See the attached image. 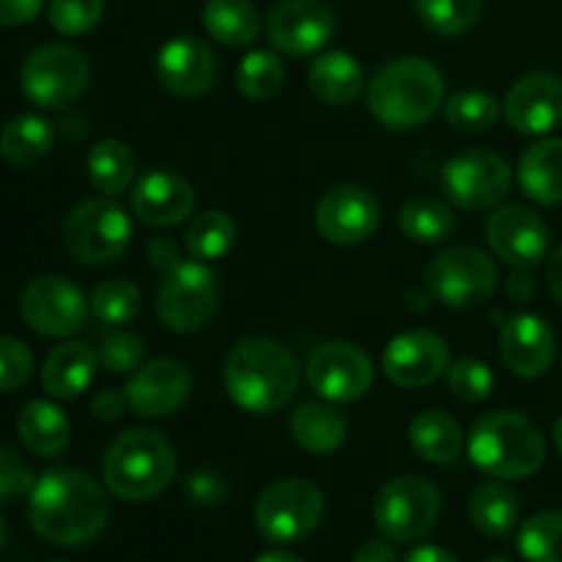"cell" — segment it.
Returning a JSON list of instances; mask_svg holds the SVG:
<instances>
[{"label": "cell", "instance_id": "1", "mask_svg": "<svg viewBox=\"0 0 562 562\" xmlns=\"http://www.w3.org/2000/svg\"><path fill=\"white\" fill-rule=\"evenodd\" d=\"M27 516L44 541L55 547H80L93 541L108 525V494L86 472L55 467L33 483Z\"/></svg>", "mask_w": 562, "mask_h": 562}, {"label": "cell", "instance_id": "2", "mask_svg": "<svg viewBox=\"0 0 562 562\" xmlns=\"http://www.w3.org/2000/svg\"><path fill=\"white\" fill-rule=\"evenodd\" d=\"M223 379L231 401L239 409L250 415H272L294 398L300 387V366L283 344L252 335L231 349Z\"/></svg>", "mask_w": 562, "mask_h": 562}, {"label": "cell", "instance_id": "3", "mask_svg": "<svg viewBox=\"0 0 562 562\" xmlns=\"http://www.w3.org/2000/svg\"><path fill=\"white\" fill-rule=\"evenodd\" d=\"M445 104L442 71L426 58H395L384 64L368 86V110L393 130L423 126Z\"/></svg>", "mask_w": 562, "mask_h": 562}, {"label": "cell", "instance_id": "4", "mask_svg": "<svg viewBox=\"0 0 562 562\" xmlns=\"http://www.w3.org/2000/svg\"><path fill=\"white\" fill-rule=\"evenodd\" d=\"M110 492L126 503L159 497L176 477V450L154 428H130L110 442L102 459Z\"/></svg>", "mask_w": 562, "mask_h": 562}, {"label": "cell", "instance_id": "5", "mask_svg": "<svg viewBox=\"0 0 562 562\" xmlns=\"http://www.w3.org/2000/svg\"><path fill=\"white\" fill-rule=\"evenodd\" d=\"M470 459L486 475L521 481L541 470L547 445L530 417L519 412H492L472 426Z\"/></svg>", "mask_w": 562, "mask_h": 562}, {"label": "cell", "instance_id": "6", "mask_svg": "<svg viewBox=\"0 0 562 562\" xmlns=\"http://www.w3.org/2000/svg\"><path fill=\"white\" fill-rule=\"evenodd\" d=\"M66 252L86 267L119 261L132 241V220L119 203L93 198L75 206L60 231Z\"/></svg>", "mask_w": 562, "mask_h": 562}, {"label": "cell", "instance_id": "7", "mask_svg": "<svg viewBox=\"0 0 562 562\" xmlns=\"http://www.w3.org/2000/svg\"><path fill=\"white\" fill-rule=\"evenodd\" d=\"M217 274L203 261H184L165 274L157 289V318L165 329L179 335L198 333L206 327L217 311Z\"/></svg>", "mask_w": 562, "mask_h": 562}, {"label": "cell", "instance_id": "8", "mask_svg": "<svg viewBox=\"0 0 562 562\" xmlns=\"http://www.w3.org/2000/svg\"><path fill=\"white\" fill-rule=\"evenodd\" d=\"M499 274L492 258L470 245L442 250L426 269V285L445 307H477L497 291Z\"/></svg>", "mask_w": 562, "mask_h": 562}, {"label": "cell", "instance_id": "9", "mask_svg": "<svg viewBox=\"0 0 562 562\" xmlns=\"http://www.w3.org/2000/svg\"><path fill=\"white\" fill-rule=\"evenodd\" d=\"M442 499L426 477L404 475L384 483L373 499V519L379 532L395 543L420 541L434 530Z\"/></svg>", "mask_w": 562, "mask_h": 562}, {"label": "cell", "instance_id": "10", "mask_svg": "<svg viewBox=\"0 0 562 562\" xmlns=\"http://www.w3.org/2000/svg\"><path fill=\"white\" fill-rule=\"evenodd\" d=\"M91 66L71 44H42L22 64V93L44 110H60L75 102L88 86Z\"/></svg>", "mask_w": 562, "mask_h": 562}, {"label": "cell", "instance_id": "11", "mask_svg": "<svg viewBox=\"0 0 562 562\" xmlns=\"http://www.w3.org/2000/svg\"><path fill=\"white\" fill-rule=\"evenodd\" d=\"M324 516V494L313 483L291 477L261 492L256 527L269 543H294L311 536Z\"/></svg>", "mask_w": 562, "mask_h": 562}, {"label": "cell", "instance_id": "12", "mask_svg": "<svg viewBox=\"0 0 562 562\" xmlns=\"http://www.w3.org/2000/svg\"><path fill=\"white\" fill-rule=\"evenodd\" d=\"M514 176L499 154L475 151L456 154L442 168V192L453 206L464 212H488L508 198Z\"/></svg>", "mask_w": 562, "mask_h": 562}, {"label": "cell", "instance_id": "13", "mask_svg": "<svg viewBox=\"0 0 562 562\" xmlns=\"http://www.w3.org/2000/svg\"><path fill=\"white\" fill-rule=\"evenodd\" d=\"M22 318L44 338H69L86 327L88 302L75 283L58 274H44L22 291Z\"/></svg>", "mask_w": 562, "mask_h": 562}, {"label": "cell", "instance_id": "14", "mask_svg": "<svg viewBox=\"0 0 562 562\" xmlns=\"http://www.w3.org/2000/svg\"><path fill=\"white\" fill-rule=\"evenodd\" d=\"M307 382L322 398L349 404L362 398L373 384L371 357L355 344L333 340L318 346L307 360Z\"/></svg>", "mask_w": 562, "mask_h": 562}, {"label": "cell", "instance_id": "15", "mask_svg": "<svg viewBox=\"0 0 562 562\" xmlns=\"http://www.w3.org/2000/svg\"><path fill=\"white\" fill-rule=\"evenodd\" d=\"M382 220L376 195L366 187L338 184L324 192L316 206V228L333 245H362L371 239Z\"/></svg>", "mask_w": 562, "mask_h": 562}, {"label": "cell", "instance_id": "16", "mask_svg": "<svg viewBox=\"0 0 562 562\" xmlns=\"http://www.w3.org/2000/svg\"><path fill=\"white\" fill-rule=\"evenodd\" d=\"M335 14L324 0H280L267 14V36L283 55H311L327 47Z\"/></svg>", "mask_w": 562, "mask_h": 562}, {"label": "cell", "instance_id": "17", "mask_svg": "<svg viewBox=\"0 0 562 562\" xmlns=\"http://www.w3.org/2000/svg\"><path fill=\"white\" fill-rule=\"evenodd\" d=\"M384 376L406 390L428 387L450 368V346L426 329L395 335L382 357Z\"/></svg>", "mask_w": 562, "mask_h": 562}, {"label": "cell", "instance_id": "18", "mask_svg": "<svg viewBox=\"0 0 562 562\" xmlns=\"http://www.w3.org/2000/svg\"><path fill=\"white\" fill-rule=\"evenodd\" d=\"M488 241L497 258L514 269H532L549 250V228L532 209L503 206L488 217Z\"/></svg>", "mask_w": 562, "mask_h": 562}, {"label": "cell", "instance_id": "19", "mask_svg": "<svg viewBox=\"0 0 562 562\" xmlns=\"http://www.w3.org/2000/svg\"><path fill=\"white\" fill-rule=\"evenodd\" d=\"M505 119L521 135H547L562 124V77L532 71L505 97Z\"/></svg>", "mask_w": 562, "mask_h": 562}, {"label": "cell", "instance_id": "20", "mask_svg": "<svg viewBox=\"0 0 562 562\" xmlns=\"http://www.w3.org/2000/svg\"><path fill=\"white\" fill-rule=\"evenodd\" d=\"M190 398V371L184 362L159 357L132 373L126 384L130 409L140 417H168Z\"/></svg>", "mask_w": 562, "mask_h": 562}, {"label": "cell", "instance_id": "21", "mask_svg": "<svg viewBox=\"0 0 562 562\" xmlns=\"http://www.w3.org/2000/svg\"><path fill=\"white\" fill-rule=\"evenodd\" d=\"M217 77L212 47L201 38H170L157 55V80L173 97H201Z\"/></svg>", "mask_w": 562, "mask_h": 562}, {"label": "cell", "instance_id": "22", "mask_svg": "<svg viewBox=\"0 0 562 562\" xmlns=\"http://www.w3.org/2000/svg\"><path fill=\"white\" fill-rule=\"evenodd\" d=\"M499 355L521 379H538L554 362V333L536 313L505 318L499 327Z\"/></svg>", "mask_w": 562, "mask_h": 562}, {"label": "cell", "instance_id": "23", "mask_svg": "<svg viewBox=\"0 0 562 562\" xmlns=\"http://www.w3.org/2000/svg\"><path fill=\"white\" fill-rule=\"evenodd\" d=\"M195 209V187L173 170H151L132 187V212L148 225L184 223Z\"/></svg>", "mask_w": 562, "mask_h": 562}, {"label": "cell", "instance_id": "24", "mask_svg": "<svg viewBox=\"0 0 562 562\" xmlns=\"http://www.w3.org/2000/svg\"><path fill=\"white\" fill-rule=\"evenodd\" d=\"M99 355L82 340H69V344L55 346L47 355L42 368V387L47 395L58 401L80 398L93 382L97 373Z\"/></svg>", "mask_w": 562, "mask_h": 562}, {"label": "cell", "instance_id": "25", "mask_svg": "<svg viewBox=\"0 0 562 562\" xmlns=\"http://www.w3.org/2000/svg\"><path fill=\"white\" fill-rule=\"evenodd\" d=\"M307 86H311L313 97L322 99L324 104L344 108V104H351L360 97L362 86H366V75H362V66L357 64L355 55L329 49V53H322L311 64Z\"/></svg>", "mask_w": 562, "mask_h": 562}, {"label": "cell", "instance_id": "26", "mask_svg": "<svg viewBox=\"0 0 562 562\" xmlns=\"http://www.w3.org/2000/svg\"><path fill=\"white\" fill-rule=\"evenodd\" d=\"M516 179L525 190L527 198L543 206L562 203V140L549 137V140L536 143L527 148L516 168Z\"/></svg>", "mask_w": 562, "mask_h": 562}, {"label": "cell", "instance_id": "27", "mask_svg": "<svg viewBox=\"0 0 562 562\" xmlns=\"http://www.w3.org/2000/svg\"><path fill=\"white\" fill-rule=\"evenodd\" d=\"M291 434L307 453L327 456L344 448L346 437H349V420L344 417V412L324 401H307V404L296 406V412L291 415Z\"/></svg>", "mask_w": 562, "mask_h": 562}, {"label": "cell", "instance_id": "28", "mask_svg": "<svg viewBox=\"0 0 562 562\" xmlns=\"http://www.w3.org/2000/svg\"><path fill=\"white\" fill-rule=\"evenodd\" d=\"M16 431L22 445L38 459H55L69 445V417L49 401H31L16 417Z\"/></svg>", "mask_w": 562, "mask_h": 562}, {"label": "cell", "instance_id": "29", "mask_svg": "<svg viewBox=\"0 0 562 562\" xmlns=\"http://www.w3.org/2000/svg\"><path fill=\"white\" fill-rule=\"evenodd\" d=\"M55 143V126L44 115L22 113L0 130V157L16 168L42 162Z\"/></svg>", "mask_w": 562, "mask_h": 562}, {"label": "cell", "instance_id": "30", "mask_svg": "<svg viewBox=\"0 0 562 562\" xmlns=\"http://www.w3.org/2000/svg\"><path fill=\"white\" fill-rule=\"evenodd\" d=\"M203 27L225 47H247L261 33V16L250 0H209L203 5Z\"/></svg>", "mask_w": 562, "mask_h": 562}, {"label": "cell", "instance_id": "31", "mask_svg": "<svg viewBox=\"0 0 562 562\" xmlns=\"http://www.w3.org/2000/svg\"><path fill=\"white\" fill-rule=\"evenodd\" d=\"M409 445L423 461L431 464H450L459 459L461 445V426L445 412H420L409 426Z\"/></svg>", "mask_w": 562, "mask_h": 562}, {"label": "cell", "instance_id": "32", "mask_svg": "<svg viewBox=\"0 0 562 562\" xmlns=\"http://www.w3.org/2000/svg\"><path fill=\"white\" fill-rule=\"evenodd\" d=\"M86 170L91 184L108 198L121 195L130 190L132 179H135V157H132L130 146L121 140H99L97 146L88 151Z\"/></svg>", "mask_w": 562, "mask_h": 562}, {"label": "cell", "instance_id": "33", "mask_svg": "<svg viewBox=\"0 0 562 562\" xmlns=\"http://www.w3.org/2000/svg\"><path fill=\"white\" fill-rule=\"evenodd\" d=\"M519 497L503 483H483L470 503L472 525L488 538H505L519 521Z\"/></svg>", "mask_w": 562, "mask_h": 562}, {"label": "cell", "instance_id": "34", "mask_svg": "<svg viewBox=\"0 0 562 562\" xmlns=\"http://www.w3.org/2000/svg\"><path fill=\"white\" fill-rule=\"evenodd\" d=\"M398 223L406 239L420 241V245H437V241L453 236L456 214L439 198H415L401 209Z\"/></svg>", "mask_w": 562, "mask_h": 562}, {"label": "cell", "instance_id": "35", "mask_svg": "<svg viewBox=\"0 0 562 562\" xmlns=\"http://www.w3.org/2000/svg\"><path fill=\"white\" fill-rule=\"evenodd\" d=\"M187 252L195 261H217V258L228 256L236 245V223L225 212H203L190 223L184 236Z\"/></svg>", "mask_w": 562, "mask_h": 562}, {"label": "cell", "instance_id": "36", "mask_svg": "<svg viewBox=\"0 0 562 562\" xmlns=\"http://www.w3.org/2000/svg\"><path fill=\"white\" fill-rule=\"evenodd\" d=\"M285 80V66L272 49H252L236 69V88L252 102L272 99Z\"/></svg>", "mask_w": 562, "mask_h": 562}, {"label": "cell", "instance_id": "37", "mask_svg": "<svg viewBox=\"0 0 562 562\" xmlns=\"http://www.w3.org/2000/svg\"><path fill=\"white\" fill-rule=\"evenodd\" d=\"M415 11L431 33L459 36L481 20L483 0H415Z\"/></svg>", "mask_w": 562, "mask_h": 562}, {"label": "cell", "instance_id": "38", "mask_svg": "<svg viewBox=\"0 0 562 562\" xmlns=\"http://www.w3.org/2000/svg\"><path fill=\"white\" fill-rule=\"evenodd\" d=\"M519 554L527 562H562V514L547 510L521 525L516 538Z\"/></svg>", "mask_w": 562, "mask_h": 562}, {"label": "cell", "instance_id": "39", "mask_svg": "<svg viewBox=\"0 0 562 562\" xmlns=\"http://www.w3.org/2000/svg\"><path fill=\"white\" fill-rule=\"evenodd\" d=\"M143 296L140 289H137L132 280L113 278L104 280V283L97 285V291L91 294V311L93 316L102 324H110V327H119V324L132 322V318L140 313Z\"/></svg>", "mask_w": 562, "mask_h": 562}, {"label": "cell", "instance_id": "40", "mask_svg": "<svg viewBox=\"0 0 562 562\" xmlns=\"http://www.w3.org/2000/svg\"><path fill=\"white\" fill-rule=\"evenodd\" d=\"M499 102L486 91H461L445 102V121L461 132H486L499 121Z\"/></svg>", "mask_w": 562, "mask_h": 562}, {"label": "cell", "instance_id": "41", "mask_svg": "<svg viewBox=\"0 0 562 562\" xmlns=\"http://www.w3.org/2000/svg\"><path fill=\"white\" fill-rule=\"evenodd\" d=\"M108 0H49V25L64 36H82L102 22Z\"/></svg>", "mask_w": 562, "mask_h": 562}, {"label": "cell", "instance_id": "42", "mask_svg": "<svg viewBox=\"0 0 562 562\" xmlns=\"http://www.w3.org/2000/svg\"><path fill=\"white\" fill-rule=\"evenodd\" d=\"M448 384L456 398L467 401V404H477V401L488 398V393H492L494 373L486 362L475 360V357H461L459 362L448 368Z\"/></svg>", "mask_w": 562, "mask_h": 562}, {"label": "cell", "instance_id": "43", "mask_svg": "<svg viewBox=\"0 0 562 562\" xmlns=\"http://www.w3.org/2000/svg\"><path fill=\"white\" fill-rule=\"evenodd\" d=\"M146 360V344L135 333H113L99 346V366L113 373H135Z\"/></svg>", "mask_w": 562, "mask_h": 562}, {"label": "cell", "instance_id": "44", "mask_svg": "<svg viewBox=\"0 0 562 562\" xmlns=\"http://www.w3.org/2000/svg\"><path fill=\"white\" fill-rule=\"evenodd\" d=\"M33 373V355L22 340L0 335V393L25 387Z\"/></svg>", "mask_w": 562, "mask_h": 562}, {"label": "cell", "instance_id": "45", "mask_svg": "<svg viewBox=\"0 0 562 562\" xmlns=\"http://www.w3.org/2000/svg\"><path fill=\"white\" fill-rule=\"evenodd\" d=\"M33 472L20 453L5 445H0V503H11V499L31 494L33 488Z\"/></svg>", "mask_w": 562, "mask_h": 562}, {"label": "cell", "instance_id": "46", "mask_svg": "<svg viewBox=\"0 0 562 562\" xmlns=\"http://www.w3.org/2000/svg\"><path fill=\"white\" fill-rule=\"evenodd\" d=\"M187 494L198 505H220L225 494H228V488H225L223 477L214 475V472H198V475L187 481Z\"/></svg>", "mask_w": 562, "mask_h": 562}, {"label": "cell", "instance_id": "47", "mask_svg": "<svg viewBox=\"0 0 562 562\" xmlns=\"http://www.w3.org/2000/svg\"><path fill=\"white\" fill-rule=\"evenodd\" d=\"M146 256H148V263L162 274L173 272V269L181 263L179 245H176L170 236H154L146 247Z\"/></svg>", "mask_w": 562, "mask_h": 562}, {"label": "cell", "instance_id": "48", "mask_svg": "<svg viewBox=\"0 0 562 562\" xmlns=\"http://www.w3.org/2000/svg\"><path fill=\"white\" fill-rule=\"evenodd\" d=\"M126 406H130L126 393H119V390H102V393L93 395L91 415L102 423H113L124 415Z\"/></svg>", "mask_w": 562, "mask_h": 562}, {"label": "cell", "instance_id": "49", "mask_svg": "<svg viewBox=\"0 0 562 562\" xmlns=\"http://www.w3.org/2000/svg\"><path fill=\"white\" fill-rule=\"evenodd\" d=\"M44 0H0V25H25L36 20Z\"/></svg>", "mask_w": 562, "mask_h": 562}, {"label": "cell", "instance_id": "50", "mask_svg": "<svg viewBox=\"0 0 562 562\" xmlns=\"http://www.w3.org/2000/svg\"><path fill=\"white\" fill-rule=\"evenodd\" d=\"M351 562H398V560H395V552L390 543L366 541L360 549H357Z\"/></svg>", "mask_w": 562, "mask_h": 562}, {"label": "cell", "instance_id": "51", "mask_svg": "<svg viewBox=\"0 0 562 562\" xmlns=\"http://www.w3.org/2000/svg\"><path fill=\"white\" fill-rule=\"evenodd\" d=\"M404 562H459V558L442 547H417L415 552L406 554Z\"/></svg>", "mask_w": 562, "mask_h": 562}, {"label": "cell", "instance_id": "52", "mask_svg": "<svg viewBox=\"0 0 562 562\" xmlns=\"http://www.w3.org/2000/svg\"><path fill=\"white\" fill-rule=\"evenodd\" d=\"M547 280H549V289H552L554 300H558L562 305V245L552 252V256H549Z\"/></svg>", "mask_w": 562, "mask_h": 562}, {"label": "cell", "instance_id": "53", "mask_svg": "<svg viewBox=\"0 0 562 562\" xmlns=\"http://www.w3.org/2000/svg\"><path fill=\"white\" fill-rule=\"evenodd\" d=\"M508 294L514 296L516 302H525L527 296H532V280L527 274H514L508 280Z\"/></svg>", "mask_w": 562, "mask_h": 562}, {"label": "cell", "instance_id": "54", "mask_svg": "<svg viewBox=\"0 0 562 562\" xmlns=\"http://www.w3.org/2000/svg\"><path fill=\"white\" fill-rule=\"evenodd\" d=\"M256 562H305V560H300L296 554H289V552H267Z\"/></svg>", "mask_w": 562, "mask_h": 562}, {"label": "cell", "instance_id": "55", "mask_svg": "<svg viewBox=\"0 0 562 562\" xmlns=\"http://www.w3.org/2000/svg\"><path fill=\"white\" fill-rule=\"evenodd\" d=\"M554 445H558V453L562 456V417L558 420V426H554Z\"/></svg>", "mask_w": 562, "mask_h": 562}, {"label": "cell", "instance_id": "56", "mask_svg": "<svg viewBox=\"0 0 562 562\" xmlns=\"http://www.w3.org/2000/svg\"><path fill=\"white\" fill-rule=\"evenodd\" d=\"M3 543H5V521L3 516H0V549H3Z\"/></svg>", "mask_w": 562, "mask_h": 562}, {"label": "cell", "instance_id": "57", "mask_svg": "<svg viewBox=\"0 0 562 562\" xmlns=\"http://www.w3.org/2000/svg\"><path fill=\"white\" fill-rule=\"evenodd\" d=\"M483 562H510V560H503V558H488V560H483Z\"/></svg>", "mask_w": 562, "mask_h": 562}, {"label": "cell", "instance_id": "58", "mask_svg": "<svg viewBox=\"0 0 562 562\" xmlns=\"http://www.w3.org/2000/svg\"><path fill=\"white\" fill-rule=\"evenodd\" d=\"M53 562H66V560H53Z\"/></svg>", "mask_w": 562, "mask_h": 562}]
</instances>
